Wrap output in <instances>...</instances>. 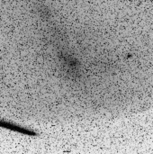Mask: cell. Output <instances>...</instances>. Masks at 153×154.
<instances>
[{
  "label": "cell",
  "mask_w": 153,
  "mask_h": 154,
  "mask_svg": "<svg viewBox=\"0 0 153 154\" xmlns=\"http://www.w3.org/2000/svg\"><path fill=\"white\" fill-rule=\"evenodd\" d=\"M0 127L8 129L10 131L15 132V133H20V134H26V135H31V136L37 135V134L35 132H33V131H30V130L23 128V127H21V126H19L17 125L8 123V122L3 121V120H0Z\"/></svg>",
  "instance_id": "cell-1"
}]
</instances>
